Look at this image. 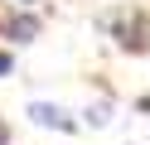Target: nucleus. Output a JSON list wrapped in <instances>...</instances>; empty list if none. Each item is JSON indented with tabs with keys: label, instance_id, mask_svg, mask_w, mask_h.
Segmentation results:
<instances>
[{
	"label": "nucleus",
	"instance_id": "obj_3",
	"mask_svg": "<svg viewBox=\"0 0 150 145\" xmlns=\"http://www.w3.org/2000/svg\"><path fill=\"white\" fill-rule=\"evenodd\" d=\"M111 121V102H97V106H87V126H107Z\"/></svg>",
	"mask_w": 150,
	"mask_h": 145
},
{
	"label": "nucleus",
	"instance_id": "obj_4",
	"mask_svg": "<svg viewBox=\"0 0 150 145\" xmlns=\"http://www.w3.org/2000/svg\"><path fill=\"white\" fill-rule=\"evenodd\" d=\"M10 68H15V58H10V53H0V77L10 73Z\"/></svg>",
	"mask_w": 150,
	"mask_h": 145
},
{
	"label": "nucleus",
	"instance_id": "obj_1",
	"mask_svg": "<svg viewBox=\"0 0 150 145\" xmlns=\"http://www.w3.org/2000/svg\"><path fill=\"white\" fill-rule=\"evenodd\" d=\"M29 121L34 126H53V131H68V126H73L68 111H63V106H49V102H34L29 106Z\"/></svg>",
	"mask_w": 150,
	"mask_h": 145
},
{
	"label": "nucleus",
	"instance_id": "obj_2",
	"mask_svg": "<svg viewBox=\"0 0 150 145\" xmlns=\"http://www.w3.org/2000/svg\"><path fill=\"white\" fill-rule=\"evenodd\" d=\"M5 29H10V34H20V39H34V34H39V19H29V15H20V19H10V24H5Z\"/></svg>",
	"mask_w": 150,
	"mask_h": 145
},
{
	"label": "nucleus",
	"instance_id": "obj_6",
	"mask_svg": "<svg viewBox=\"0 0 150 145\" xmlns=\"http://www.w3.org/2000/svg\"><path fill=\"white\" fill-rule=\"evenodd\" d=\"M24 5H29V0H24Z\"/></svg>",
	"mask_w": 150,
	"mask_h": 145
},
{
	"label": "nucleus",
	"instance_id": "obj_5",
	"mask_svg": "<svg viewBox=\"0 0 150 145\" xmlns=\"http://www.w3.org/2000/svg\"><path fill=\"white\" fill-rule=\"evenodd\" d=\"M5 140H10V126H5V121H0V145H5Z\"/></svg>",
	"mask_w": 150,
	"mask_h": 145
}]
</instances>
